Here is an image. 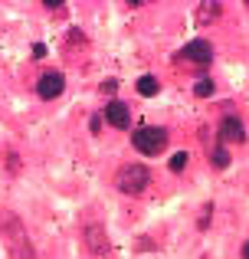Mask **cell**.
Returning a JSON list of instances; mask_svg holds the SVG:
<instances>
[{
  "label": "cell",
  "instance_id": "cell-11",
  "mask_svg": "<svg viewBox=\"0 0 249 259\" xmlns=\"http://www.w3.org/2000/svg\"><path fill=\"white\" fill-rule=\"evenodd\" d=\"M138 92L141 95H154V92H158V79H154V76H141L138 79Z\"/></svg>",
  "mask_w": 249,
  "mask_h": 259
},
{
  "label": "cell",
  "instance_id": "cell-9",
  "mask_svg": "<svg viewBox=\"0 0 249 259\" xmlns=\"http://www.w3.org/2000/svg\"><path fill=\"white\" fill-rule=\"evenodd\" d=\"M220 10H223V4H217V0H213V4H200L197 7V23L200 26L217 23V20H220Z\"/></svg>",
  "mask_w": 249,
  "mask_h": 259
},
{
  "label": "cell",
  "instance_id": "cell-4",
  "mask_svg": "<svg viewBox=\"0 0 249 259\" xmlns=\"http://www.w3.org/2000/svg\"><path fill=\"white\" fill-rule=\"evenodd\" d=\"M82 243H85V249H89L92 256H105V253L112 249L109 233H105L102 223H89V227L82 230Z\"/></svg>",
  "mask_w": 249,
  "mask_h": 259
},
{
  "label": "cell",
  "instance_id": "cell-7",
  "mask_svg": "<svg viewBox=\"0 0 249 259\" xmlns=\"http://www.w3.org/2000/svg\"><path fill=\"white\" fill-rule=\"evenodd\" d=\"M246 138V128L239 118H233V115H226L223 121H220V145H233V141H243Z\"/></svg>",
  "mask_w": 249,
  "mask_h": 259
},
{
  "label": "cell",
  "instance_id": "cell-12",
  "mask_svg": "<svg viewBox=\"0 0 249 259\" xmlns=\"http://www.w3.org/2000/svg\"><path fill=\"white\" fill-rule=\"evenodd\" d=\"M193 92H197L200 99H204V95H213V82H210V79H200V82L193 85Z\"/></svg>",
  "mask_w": 249,
  "mask_h": 259
},
{
  "label": "cell",
  "instance_id": "cell-3",
  "mask_svg": "<svg viewBox=\"0 0 249 259\" xmlns=\"http://www.w3.org/2000/svg\"><path fill=\"white\" fill-rule=\"evenodd\" d=\"M147 181H151V171H147L144 164H125V167H118V177H115V184H118V190L122 194H141V190L147 187Z\"/></svg>",
  "mask_w": 249,
  "mask_h": 259
},
{
  "label": "cell",
  "instance_id": "cell-2",
  "mask_svg": "<svg viewBox=\"0 0 249 259\" xmlns=\"http://www.w3.org/2000/svg\"><path fill=\"white\" fill-rule=\"evenodd\" d=\"M131 145L138 148L141 154H147V158H154V154H161L167 148V132L158 125H144V128H134L131 132Z\"/></svg>",
  "mask_w": 249,
  "mask_h": 259
},
{
  "label": "cell",
  "instance_id": "cell-13",
  "mask_svg": "<svg viewBox=\"0 0 249 259\" xmlns=\"http://www.w3.org/2000/svg\"><path fill=\"white\" fill-rule=\"evenodd\" d=\"M184 167H187V151L174 154V158H171V171H184Z\"/></svg>",
  "mask_w": 249,
  "mask_h": 259
},
{
  "label": "cell",
  "instance_id": "cell-10",
  "mask_svg": "<svg viewBox=\"0 0 249 259\" xmlns=\"http://www.w3.org/2000/svg\"><path fill=\"white\" fill-rule=\"evenodd\" d=\"M207 154H210L213 167H226V164H230V151H226V145H213Z\"/></svg>",
  "mask_w": 249,
  "mask_h": 259
},
{
  "label": "cell",
  "instance_id": "cell-14",
  "mask_svg": "<svg viewBox=\"0 0 249 259\" xmlns=\"http://www.w3.org/2000/svg\"><path fill=\"white\" fill-rule=\"evenodd\" d=\"M210 217H213V203H207V207L200 210V223H197V227L204 230V227H207V220H210Z\"/></svg>",
  "mask_w": 249,
  "mask_h": 259
},
{
  "label": "cell",
  "instance_id": "cell-6",
  "mask_svg": "<svg viewBox=\"0 0 249 259\" xmlns=\"http://www.w3.org/2000/svg\"><path fill=\"white\" fill-rule=\"evenodd\" d=\"M63 89H66V79H63V72H46V76L36 82V92H39V99H59V95H63Z\"/></svg>",
  "mask_w": 249,
  "mask_h": 259
},
{
  "label": "cell",
  "instance_id": "cell-8",
  "mask_svg": "<svg viewBox=\"0 0 249 259\" xmlns=\"http://www.w3.org/2000/svg\"><path fill=\"white\" fill-rule=\"evenodd\" d=\"M105 118H109V125H115V128H128L131 115H128V105H125V102L112 99L109 105H105Z\"/></svg>",
  "mask_w": 249,
  "mask_h": 259
},
{
  "label": "cell",
  "instance_id": "cell-5",
  "mask_svg": "<svg viewBox=\"0 0 249 259\" xmlns=\"http://www.w3.org/2000/svg\"><path fill=\"white\" fill-rule=\"evenodd\" d=\"M184 59H190V63H197V66H207L213 59V46L207 43V39H190V43L184 46V53H180Z\"/></svg>",
  "mask_w": 249,
  "mask_h": 259
},
{
  "label": "cell",
  "instance_id": "cell-1",
  "mask_svg": "<svg viewBox=\"0 0 249 259\" xmlns=\"http://www.w3.org/2000/svg\"><path fill=\"white\" fill-rule=\"evenodd\" d=\"M0 240H4V249L10 259H36V249L26 236L23 220L7 207H0Z\"/></svg>",
  "mask_w": 249,
  "mask_h": 259
}]
</instances>
